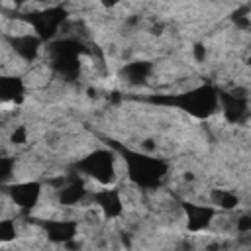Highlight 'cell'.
Segmentation results:
<instances>
[{"instance_id": "obj_1", "label": "cell", "mask_w": 251, "mask_h": 251, "mask_svg": "<svg viewBox=\"0 0 251 251\" xmlns=\"http://www.w3.org/2000/svg\"><path fill=\"white\" fill-rule=\"evenodd\" d=\"M116 149L122 153V159L126 163L127 178L133 186L141 190H153L159 188L169 175V161L163 157H155L143 151H135L124 145H116Z\"/></svg>"}, {"instance_id": "obj_18", "label": "cell", "mask_w": 251, "mask_h": 251, "mask_svg": "<svg viewBox=\"0 0 251 251\" xmlns=\"http://www.w3.org/2000/svg\"><path fill=\"white\" fill-rule=\"evenodd\" d=\"M233 22H235V25L239 27V29H247L249 27V10L243 6V8H239L235 14H233Z\"/></svg>"}, {"instance_id": "obj_20", "label": "cell", "mask_w": 251, "mask_h": 251, "mask_svg": "<svg viewBox=\"0 0 251 251\" xmlns=\"http://www.w3.org/2000/svg\"><path fill=\"white\" fill-rule=\"evenodd\" d=\"M235 229H237V231H241V233L251 231V218H249L247 214L239 216V218L235 220Z\"/></svg>"}, {"instance_id": "obj_6", "label": "cell", "mask_w": 251, "mask_h": 251, "mask_svg": "<svg viewBox=\"0 0 251 251\" xmlns=\"http://www.w3.org/2000/svg\"><path fill=\"white\" fill-rule=\"evenodd\" d=\"M218 108H222V114L227 124H239L249 112V98L243 90L227 92L218 88Z\"/></svg>"}, {"instance_id": "obj_2", "label": "cell", "mask_w": 251, "mask_h": 251, "mask_svg": "<svg viewBox=\"0 0 251 251\" xmlns=\"http://www.w3.org/2000/svg\"><path fill=\"white\" fill-rule=\"evenodd\" d=\"M151 102L175 106L196 120H206L218 110V88L212 84H200L180 94H165L153 96Z\"/></svg>"}, {"instance_id": "obj_10", "label": "cell", "mask_w": 251, "mask_h": 251, "mask_svg": "<svg viewBox=\"0 0 251 251\" xmlns=\"http://www.w3.org/2000/svg\"><path fill=\"white\" fill-rule=\"evenodd\" d=\"M41 227H43L47 239L53 243H71L78 235V222L76 220H65V218L43 220Z\"/></svg>"}, {"instance_id": "obj_14", "label": "cell", "mask_w": 251, "mask_h": 251, "mask_svg": "<svg viewBox=\"0 0 251 251\" xmlns=\"http://www.w3.org/2000/svg\"><path fill=\"white\" fill-rule=\"evenodd\" d=\"M153 73V63L151 61H131V63H126L120 71V76L129 82V84H143Z\"/></svg>"}, {"instance_id": "obj_11", "label": "cell", "mask_w": 251, "mask_h": 251, "mask_svg": "<svg viewBox=\"0 0 251 251\" xmlns=\"http://www.w3.org/2000/svg\"><path fill=\"white\" fill-rule=\"evenodd\" d=\"M10 41V47L14 49V53L25 61V63H31L39 57V51H41V45L43 41L35 35V33H20V35H10L8 37Z\"/></svg>"}, {"instance_id": "obj_12", "label": "cell", "mask_w": 251, "mask_h": 251, "mask_svg": "<svg viewBox=\"0 0 251 251\" xmlns=\"http://www.w3.org/2000/svg\"><path fill=\"white\" fill-rule=\"evenodd\" d=\"M25 96V84L20 76L0 75V102L4 104H22Z\"/></svg>"}, {"instance_id": "obj_9", "label": "cell", "mask_w": 251, "mask_h": 251, "mask_svg": "<svg viewBox=\"0 0 251 251\" xmlns=\"http://www.w3.org/2000/svg\"><path fill=\"white\" fill-rule=\"evenodd\" d=\"M41 182L37 180H22L16 184L8 186V196L10 200L20 208V210H31L37 206L41 198Z\"/></svg>"}, {"instance_id": "obj_19", "label": "cell", "mask_w": 251, "mask_h": 251, "mask_svg": "<svg viewBox=\"0 0 251 251\" xmlns=\"http://www.w3.org/2000/svg\"><path fill=\"white\" fill-rule=\"evenodd\" d=\"M10 141H12V143H16V145H24V143L27 141V129H25L24 126H18V127L12 131Z\"/></svg>"}, {"instance_id": "obj_3", "label": "cell", "mask_w": 251, "mask_h": 251, "mask_svg": "<svg viewBox=\"0 0 251 251\" xmlns=\"http://www.w3.org/2000/svg\"><path fill=\"white\" fill-rule=\"evenodd\" d=\"M86 51L84 43L78 41L76 37H61V39H51L47 41V57L51 69L67 78L73 80L80 73V55Z\"/></svg>"}, {"instance_id": "obj_15", "label": "cell", "mask_w": 251, "mask_h": 251, "mask_svg": "<svg viewBox=\"0 0 251 251\" xmlns=\"http://www.w3.org/2000/svg\"><path fill=\"white\" fill-rule=\"evenodd\" d=\"M210 200H212V206L220 208V210H235L239 206V196L233 192V190H227V188H214L212 194H210Z\"/></svg>"}, {"instance_id": "obj_13", "label": "cell", "mask_w": 251, "mask_h": 251, "mask_svg": "<svg viewBox=\"0 0 251 251\" xmlns=\"http://www.w3.org/2000/svg\"><path fill=\"white\" fill-rule=\"evenodd\" d=\"M86 196H88V188H86L84 180L82 178H73L69 184L61 186V190L57 194V202L61 206H76Z\"/></svg>"}, {"instance_id": "obj_17", "label": "cell", "mask_w": 251, "mask_h": 251, "mask_svg": "<svg viewBox=\"0 0 251 251\" xmlns=\"http://www.w3.org/2000/svg\"><path fill=\"white\" fill-rule=\"evenodd\" d=\"M14 169H16V157L0 155V184L8 182L14 176Z\"/></svg>"}, {"instance_id": "obj_21", "label": "cell", "mask_w": 251, "mask_h": 251, "mask_svg": "<svg viewBox=\"0 0 251 251\" xmlns=\"http://www.w3.org/2000/svg\"><path fill=\"white\" fill-rule=\"evenodd\" d=\"M192 53H194V59H196L198 63H204V59H206V47H204L202 43H196V45L192 47Z\"/></svg>"}, {"instance_id": "obj_5", "label": "cell", "mask_w": 251, "mask_h": 251, "mask_svg": "<svg viewBox=\"0 0 251 251\" xmlns=\"http://www.w3.org/2000/svg\"><path fill=\"white\" fill-rule=\"evenodd\" d=\"M67 16H69V12L65 6H47L41 10L22 14V20L33 29V33L43 43H47V41L55 39L61 25L67 22Z\"/></svg>"}, {"instance_id": "obj_4", "label": "cell", "mask_w": 251, "mask_h": 251, "mask_svg": "<svg viewBox=\"0 0 251 251\" xmlns=\"http://www.w3.org/2000/svg\"><path fill=\"white\" fill-rule=\"evenodd\" d=\"M75 169L100 186H112L116 182V153L106 147L94 149L78 159L75 163Z\"/></svg>"}, {"instance_id": "obj_23", "label": "cell", "mask_w": 251, "mask_h": 251, "mask_svg": "<svg viewBox=\"0 0 251 251\" xmlns=\"http://www.w3.org/2000/svg\"><path fill=\"white\" fill-rule=\"evenodd\" d=\"M14 2H16V4H25L27 0H14Z\"/></svg>"}, {"instance_id": "obj_7", "label": "cell", "mask_w": 251, "mask_h": 251, "mask_svg": "<svg viewBox=\"0 0 251 251\" xmlns=\"http://www.w3.org/2000/svg\"><path fill=\"white\" fill-rule=\"evenodd\" d=\"M180 208H182L184 218H186V227L192 233L208 229L210 224L214 222V218L218 216V208L212 206V204H198V202L182 200Z\"/></svg>"}, {"instance_id": "obj_16", "label": "cell", "mask_w": 251, "mask_h": 251, "mask_svg": "<svg viewBox=\"0 0 251 251\" xmlns=\"http://www.w3.org/2000/svg\"><path fill=\"white\" fill-rule=\"evenodd\" d=\"M18 237V227L14 220H0V243H10Z\"/></svg>"}, {"instance_id": "obj_8", "label": "cell", "mask_w": 251, "mask_h": 251, "mask_svg": "<svg viewBox=\"0 0 251 251\" xmlns=\"http://www.w3.org/2000/svg\"><path fill=\"white\" fill-rule=\"evenodd\" d=\"M90 198H92V204H96V208L106 220H116L124 214V200L118 188L104 186L100 190H94Z\"/></svg>"}, {"instance_id": "obj_22", "label": "cell", "mask_w": 251, "mask_h": 251, "mask_svg": "<svg viewBox=\"0 0 251 251\" xmlns=\"http://www.w3.org/2000/svg\"><path fill=\"white\" fill-rule=\"evenodd\" d=\"M104 8H114V6H118L120 4V0H98Z\"/></svg>"}]
</instances>
